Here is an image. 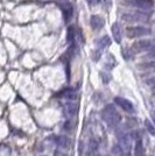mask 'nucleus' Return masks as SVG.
I'll return each mask as SVG.
<instances>
[{
  "label": "nucleus",
  "mask_w": 155,
  "mask_h": 156,
  "mask_svg": "<svg viewBox=\"0 0 155 156\" xmlns=\"http://www.w3.org/2000/svg\"><path fill=\"white\" fill-rule=\"evenodd\" d=\"M102 119L109 126L113 127V126H117V125L120 122L121 117L118 113V111L114 107V105H107L102 111Z\"/></svg>",
  "instance_id": "1"
},
{
  "label": "nucleus",
  "mask_w": 155,
  "mask_h": 156,
  "mask_svg": "<svg viewBox=\"0 0 155 156\" xmlns=\"http://www.w3.org/2000/svg\"><path fill=\"white\" fill-rule=\"evenodd\" d=\"M150 34V29L146 28V27L136 26V27H128L126 29V35L129 39H136V37H141L145 35Z\"/></svg>",
  "instance_id": "2"
},
{
  "label": "nucleus",
  "mask_w": 155,
  "mask_h": 156,
  "mask_svg": "<svg viewBox=\"0 0 155 156\" xmlns=\"http://www.w3.org/2000/svg\"><path fill=\"white\" fill-rule=\"evenodd\" d=\"M99 58H100V51H99V50L97 49L96 51L93 52V55H92V59H93L95 62H97Z\"/></svg>",
  "instance_id": "19"
},
{
  "label": "nucleus",
  "mask_w": 155,
  "mask_h": 156,
  "mask_svg": "<svg viewBox=\"0 0 155 156\" xmlns=\"http://www.w3.org/2000/svg\"><path fill=\"white\" fill-rule=\"evenodd\" d=\"M136 135H134L135 139V147H134V155L135 156H145V150H143V144H142L141 137L140 135L135 133Z\"/></svg>",
  "instance_id": "9"
},
{
  "label": "nucleus",
  "mask_w": 155,
  "mask_h": 156,
  "mask_svg": "<svg viewBox=\"0 0 155 156\" xmlns=\"http://www.w3.org/2000/svg\"><path fill=\"white\" fill-rule=\"evenodd\" d=\"M56 143H57L58 146H62V147H68V144H69V140H68L65 136H59V137H57Z\"/></svg>",
  "instance_id": "17"
},
{
  "label": "nucleus",
  "mask_w": 155,
  "mask_h": 156,
  "mask_svg": "<svg viewBox=\"0 0 155 156\" xmlns=\"http://www.w3.org/2000/svg\"><path fill=\"white\" fill-rule=\"evenodd\" d=\"M129 5L142 11H150L153 8V1L152 0H131Z\"/></svg>",
  "instance_id": "4"
},
{
  "label": "nucleus",
  "mask_w": 155,
  "mask_h": 156,
  "mask_svg": "<svg viewBox=\"0 0 155 156\" xmlns=\"http://www.w3.org/2000/svg\"><path fill=\"white\" fill-rule=\"evenodd\" d=\"M54 156H65V155L63 151H61L59 149H56L55 150V153H54Z\"/></svg>",
  "instance_id": "21"
},
{
  "label": "nucleus",
  "mask_w": 155,
  "mask_h": 156,
  "mask_svg": "<svg viewBox=\"0 0 155 156\" xmlns=\"http://www.w3.org/2000/svg\"><path fill=\"white\" fill-rule=\"evenodd\" d=\"M63 112L67 117H74L77 113V105L74 103H67L63 106Z\"/></svg>",
  "instance_id": "10"
},
{
  "label": "nucleus",
  "mask_w": 155,
  "mask_h": 156,
  "mask_svg": "<svg viewBox=\"0 0 155 156\" xmlns=\"http://www.w3.org/2000/svg\"><path fill=\"white\" fill-rule=\"evenodd\" d=\"M99 1H100V0H86V2H88L89 5H91V6H95V5H97Z\"/></svg>",
  "instance_id": "20"
},
{
  "label": "nucleus",
  "mask_w": 155,
  "mask_h": 156,
  "mask_svg": "<svg viewBox=\"0 0 155 156\" xmlns=\"http://www.w3.org/2000/svg\"><path fill=\"white\" fill-rule=\"evenodd\" d=\"M90 25L95 30H99L105 25V20L99 15H92L90 19Z\"/></svg>",
  "instance_id": "8"
},
{
  "label": "nucleus",
  "mask_w": 155,
  "mask_h": 156,
  "mask_svg": "<svg viewBox=\"0 0 155 156\" xmlns=\"http://www.w3.org/2000/svg\"><path fill=\"white\" fill-rule=\"evenodd\" d=\"M152 48V41L150 40H140L135 41L132 46V51L133 52H142L147 51Z\"/></svg>",
  "instance_id": "3"
},
{
  "label": "nucleus",
  "mask_w": 155,
  "mask_h": 156,
  "mask_svg": "<svg viewBox=\"0 0 155 156\" xmlns=\"http://www.w3.org/2000/svg\"><path fill=\"white\" fill-rule=\"evenodd\" d=\"M67 40L70 44H74L76 41V28L75 26H70L68 28V33H67Z\"/></svg>",
  "instance_id": "13"
},
{
  "label": "nucleus",
  "mask_w": 155,
  "mask_h": 156,
  "mask_svg": "<svg viewBox=\"0 0 155 156\" xmlns=\"http://www.w3.org/2000/svg\"><path fill=\"white\" fill-rule=\"evenodd\" d=\"M59 98H67V99H75V97H76V92H75V90H72L71 87H69V89H65V90H63V91L59 92Z\"/></svg>",
  "instance_id": "14"
},
{
  "label": "nucleus",
  "mask_w": 155,
  "mask_h": 156,
  "mask_svg": "<svg viewBox=\"0 0 155 156\" xmlns=\"http://www.w3.org/2000/svg\"><path fill=\"white\" fill-rule=\"evenodd\" d=\"M100 76H102V80H103L104 84H107L111 82V76L106 72H100Z\"/></svg>",
  "instance_id": "18"
},
{
  "label": "nucleus",
  "mask_w": 155,
  "mask_h": 156,
  "mask_svg": "<svg viewBox=\"0 0 155 156\" xmlns=\"http://www.w3.org/2000/svg\"><path fill=\"white\" fill-rule=\"evenodd\" d=\"M114 103H116L119 107H121L124 111H126V112H129V113L134 112V106H133V104H132L129 100L125 99V98L116 97L114 98Z\"/></svg>",
  "instance_id": "6"
},
{
  "label": "nucleus",
  "mask_w": 155,
  "mask_h": 156,
  "mask_svg": "<svg viewBox=\"0 0 155 156\" xmlns=\"http://www.w3.org/2000/svg\"><path fill=\"white\" fill-rule=\"evenodd\" d=\"M111 30H112V35H113V37H114V41H116L117 43H120V42H121V37H123L120 26H119L118 23H114V25L112 26V28H111Z\"/></svg>",
  "instance_id": "11"
},
{
  "label": "nucleus",
  "mask_w": 155,
  "mask_h": 156,
  "mask_svg": "<svg viewBox=\"0 0 155 156\" xmlns=\"http://www.w3.org/2000/svg\"><path fill=\"white\" fill-rule=\"evenodd\" d=\"M96 44H97L98 50L104 49V48H106V47H109L111 44V39L107 36V35H104L103 37H100L99 40H97Z\"/></svg>",
  "instance_id": "12"
},
{
  "label": "nucleus",
  "mask_w": 155,
  "mask_h": 156,
  "mask_svg": "<svg viewBox=\"0 0 155 156\" xmlns=\"http://www.w3.org/2000/svg\"><path fill=\"white\" fill-rule=\"evenodd\" d=\"M145 125H146V128L148 129L149 134H150V135H155V128H154V126H153V122H152L150 120H146V121H145Z\"/></svg>",
  "instance_id": "16"
},
{
  "label": "nucleus",
  "mask_w": 155,
  "mask_h": 156,
  "mask_svg": "<svg viewBox=\"0 0 155 156\" xmlns=\"http://www.w3.org/2000/svg\"><path fill=\"white\" fill-rule=\"evenodd\" d=\"M59 7H61V9H62L64 21L65 22H69V21L72 19V15H74V8H72V5L69 4L68 1H65V2H61V4H59Z\"/></svg>",
  "instance_id": "5"
},
{
  "label": "nucleus",
  "mask_w": 155,
  "mask_h": 156,
  "mask_svg": "<svg viewBox=\"0 0 155 156\" xmlns=\"http://www.w3.org/2000/svg\"><path fill=\"white\" fill-rule=\"evenodd\" d=\"M123 56L126 61H131V59H133V57H134V52L132 51L131 49H124Z\"/></svg>",
  "instance_id": "15"
},
{
  "label": "nucleus",
  "mask_w": 155,
  "mask_h": 156,
  "mask_svg": "<svg viewBox=\"0 0 155 156\" xmlns=\"http://www.w3.org/2000/svg\"><path fill=\"white\" fill-rule=\"evenodd\" d=\"M121 19L127 22H139L147 20V15L142 13H126L121 16Z\"/></svg>",
  "instance_id": "7"
}]
</instances>
